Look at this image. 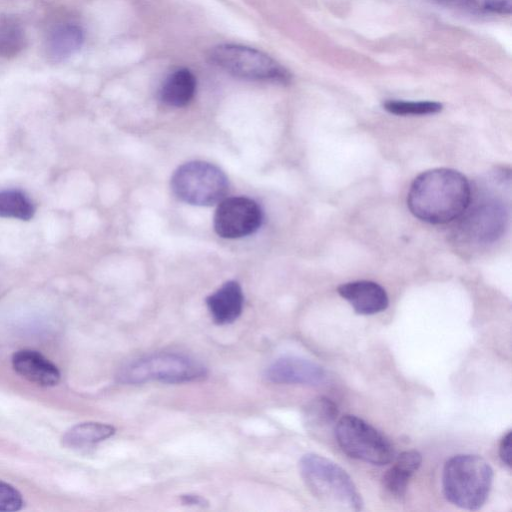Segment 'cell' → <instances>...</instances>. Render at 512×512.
I'll use <instances>...</instances> for the list:
<instances>
[{
  "label": "cell",
  "mask_w": 512,
  "mask_h": 512,
  "mask_svg": "<svg viewBox=\"0 0 512 512\" xmlns=\"http://www.w3.org/2000/svg\"><path fill=\"white\" fill-rule=\"evenodd\" d=\"M302 479L321 502L339 510L359 511L363 501L352 478L333 461L306 454L299 461Z\"/></svg>",
  "instance_id": "3"
},
{
  "label": "cell",
  "mask_w": 512,
  "mask_h": 512,
  "mask_svg": "<svg viewBox=\"0 0 512 512\" xmlns=\"http://www.w3.org/2000/svg\"><path fill=\"white\" fill-rule=\"evenodd\" d=\"M269 382L276 384L320 385L325 370L317 363L296 356H284L272 362L265 372Z\"/></svg>",
  "instance_id": "10"
},
{
  "label": "cell",
  "mask_w": 512,
  "mask_h": 512,
  "mask_svg": "<svg viewBox=\"0 0 512 512\" xmlns=\"http://www.w3.org/2000/svg\"><path fill=\"white\" fill-rule=\"evenodd\" d=\"M35 208L28 196L17 189L0 191V217L29 221L33 218Z\"/></svg>",
  "instance_id": "19"
},
{
  "label": "cell",
  "mask_w": 512,
  "mask_h": 512,
  "mask_svg": "<svg viewBox=\"0 0 512 512\" xmlns=\"http://www.w3.org/2000/svg\"><path fill=\"white\" fill-rule=\"evenodd\" d=\"M206 368L199 362L176 353H158L134 360L117 374L120 383L137 385L150 381L180 384L203 380Z\"/></svg>",
  "instance_id": "4"
},
{
  "label": "cell",
  "mask_w": 512,
  "mask_h": 512,
  "mask_svg": "<svg viewBox=\"0 0 512 512\" xmlns=\"http://www.w3.org/2000/svg\"><path fill=\"white\" fill-rule=\"evenodd\" d=\"M181 501H182V503H184L186 505H191V506L204 507L208 504V502L206 501L205 498H203L199 495H195V494L182 495Z\"/></svg>",
  "instance_id": "25"
},
{
  "label": "cell",
  "mask_w": 512,
  "mask_h": 512,
  "mask_svg": "<svg viewBox=\"0 0 512 512\" xmlns=\"http://www.w3.org/2000/svg\"><path fill=\"white\" fill-rule=\"evenodd\" d=\"M386 111L395 115H429L442 110L443 106L435 101L387 100L383 103Z\"/></svg>",
  "instance_id": "21"
},
{
  "label": "cell",
  "mask_w": 512,
  "mask_h": 512,
  "mask_svg": "<svg viewBox=\"0 0 512 512\" xmlns=\"http://www.w3.org/2000/svg\"><path fill=\"white\" fill-rule=\"evenodd\" d=\"M492 481L493 470L479 455H455L443 468V494L450 503L462 509L481 508L488 498Z\"/></svg>",
  "instance_id": "2"
},
{
  "label": "cell",
  "mask_w": 512,
  "mask_h": 512,
  "mask_svg": "<svg viewBox=\"0 0 512 512\" xmlns=\"http://www.w3.org/2000/svg\"><path fill=\"white\" fill-rule=\"evenodd\" d=\"M261 223V208L253 199L244 196L224 199L214 214L215 232L228 239L253 234Z\"/></svg>",
  "instance_id": "9"
},
{
  "label": "cell",
  "mask_w": 512,
  "mask_h": 512,
  "mask_svg": "<svg viewBox=\"0 0 512 512\" xmlns=\"http://www.w3.org/2000/svg\"><path fill=\"white\" fill-rule=\"evenodd\" d=\"M12 366L21 377L39 386H55L60 380L58 368L34 350L23 349L15 352Z\"/></svg>",
  "instance_id": "12"
},
{
  "label": "cell",
  "mask_w": 512,
  "mask_h": 512,
  "mask_svg": "<svg viewBox=\"0 0 512 512\" xmlns=\"http://www.w3.org/2000/svg\"><path fill=\"white\" fill-rule=\"evenodd\" d=\"M84 31L75 23H62L55 26L45 42V51L53 62H62L77 53L84 43Z\"/></svg>",
  "instance_id": "15"
},
{
  "label": "cell",
  "mask_w": 512,
  "mask_h": 512,
  "mask_svg": "<svg viewBox=\"0 0 512 512\" xmlns=\"http://www.w3.org/2000/svg\"><path fill=\"white\" fill-rule=\"evenodd\" d=\"M196 86L194 74L187 68H179L164 81L160 89V99L172 107L186 106L193 99Z\"/></svg>",
  "instance_id": "16"
},
{
  "label": "cell",
  "mask_w": 512,
  "mask_h": 512,
  "mask_svg": "<svg viewBox=\"0 0 512 512\" xmlns=\"http://www.w3.org/2000/svg\"><path fill=\"white\" fill-rule=\"evenodd\" d=\"M338 415L336 404L327 397L313 399L305 408V424L311 430H322L331 426Z\"/></svg>",
  "instance_id": "20"
},
{
  "label": "cell",
  "mask_w": 512,
  "mask_h": 512,
  "mask_svg": "<svg viewBox=\"0 0 512 512\" xmlns=\"http://www.w3.org/2000/svg\"><path fill=\"white\" fill-rule=\"evenodd\" d=\"M23 506L20 492L12 485L0 480V512L18 511Z\"/></svg>",
  "instance_id": "22"
},
{
  "label": "cell",
  "mask_w": 512,
  "mask_h": 512,
  "mask_svg": "<svg viewBox=\"0 0 512 512\" xmlns=\"http://www.w3.org/2000/svg\"><path fill=\"white\" fill-rule=\"evenodd\" d=\"M206 305L213 321L219 325L230 324L241 315L244 295L236 281H227L206 298Z\"/></svg>",
  "instance_id": "13"
},
{
  "label": "cell",
  "mask_w": 512,
  "mask_h": 512,
  "mask_svg": "<svg viewBox=\"0 0 512 512\" xmlns=\"http://www.w3.org/2000/svg\"><path fill=\"white\" fill-rule=\"evenodd\" d=\"M171 189L183 202L211 206L223 200L228 179L217 166L204 161H191L178 167L171 177Z\"/></svg>",
  "instance_id": "6"
},
{
  "label": "cell",
  "mask_w": 512,
  "mask_h": 512,
  "mask_svg": "<svg viewBox=\"0 0 512 512\" xmlns=\"http://www.w3.org/2000/svg\"><path fill=\"white\" fill-rule=\"evenodd\" d=\"M26 32L14 16L0 15V57L17 56L26 47Z\"/></svg>",
  "instance_id": "18"
},
{
  "label": "cell",
  "mask_w": 512,
  "mask_h": 512,
  "mask_svg": "<svg viewBox=\"0 0 512 512\" xmlns=\"http://www.w3.org/2000/svg\"><path fill=\"white\" fill-rule=\"evenodd\" d=\"M213 64L242 79L288 83L290 72L268 54L245 45L220 44L211 49Z\"/></svg>",
  "instance_id": "5"
},
{
  "label": "cell",
  "mask_w": 512,
  "mask_h": 512,
  "mask_svg": "<svg viewBox=\"0 0 512 512\" xmlns=\"http://www.w3.org/2000/svg\"><path fill=\"white\" fill-rule=\"evenodd\" d=\"M422 455L416 450L402 452L394 465L382 477L384 493L394 500L400 501L406 495L408 483L412 475L419 469Z\"/></svg>",
  "instance_id": "14"
},
{
  "label": "cell",
  "mask_w": 512,
  "mask_h": 512,
  "mask_svg": "<svg viewBox=\"0 0 512 512\" xmlns=\"http://www.w3.org/2000/svg\"><path fill=\"white\" fill-rule=\"evenodd\" d=\"M115 428L106 423L84 422L71 427L63 436V444L71 448H84L110 438Z\"/></svg>",
  "instance_id": "17"
},
{
  "label": "cell",
  "mask_w": 512,
  "mask_h": 512,
  "mask_svg": "<svg viewBox=\"0 0 512 512\" xmlns=\"http://www.w3.org/2000/svg\"><path fill=\"white\" fill-rule=\"evenodd\" d=\"M335 436L342 451L351 458L373 465H386L393 460L394 449L389 440L355 415H345L338 421Z\"/></svg>",
  "instance_id": "7"
},
{
  "label": "cell",
  "mask_w": 512,
  "mask_h": 512,
  "mask_svg": "<svg viewBox=\"0 0 512 512\" xmlns=\"http://www.w3.org/2000/svg\"><path fill=\"white\" fill-rule=\"evenodd\" d=\"M460 233L475 244H490L499 239L508 224V210L503 201L485 198L477 201L460 216Z\"/></svg>",
  "instance_id": "8"
},
{
  "label": "cell",
  "mask_w": 512,
  "mask_h": 512,
  "mask_svg": "<svg viewBox=\"0 0 512 512\" xmlns=\"http://www.w3.org/2000/svg\"><path fill=\"white\" fill-rule=\"evenodd\" d=\"M479 8L498 14L508 15L512 12V0H472Z\"/></svg>",
  "instance_id": "23"
},
{
  "label": "cell",
  "mask_w": 512,
  "mask_h": 512,
  "mask_svg": "<svg viewBox=\"0 0 512 512\" xmlns=\"http://www.w3.org/2000/svg\"><path fill=\"white\" fill-rule=\"evenodd\" d=\"M337 291L358 314H376L384 311L389 304L385 289L373 281L348 282L340 285Z\"/></svg>",
  "instance_id": "11"
},
{
  "label": "cell",
  "mask_w": 512,
  "mask_h": 512,
  "mask_svg": "<svg viewBox=\"0 0 512 512\" xmlns=\"http://www.w3.org/2000/svg\"><path fill=\"white\" fill-rule=\"evenodd\" d=\"M511 440L512 432L508 431L500 441L499 456L501 461L508 467H511Z\"/></svg>",
  "instance_id": "24"
},
{
  "label": "cell",
  "mask_w": 512,
  "mask_h": 512,
  "mask_svg": "<svg viewBox=\"0 0 512 512\" xmlns=\"http://www.w3.org/2000/svg\"><path fill=\"white\" fill-rule=\"evenodd\" d=\"M471 196L470 184L463 174L453 169L436 168L414 179L407 205L418 219L445 224L460 218L469 206Z\"/></svg>",
  "instance_id": "1"
}]
</instances>
